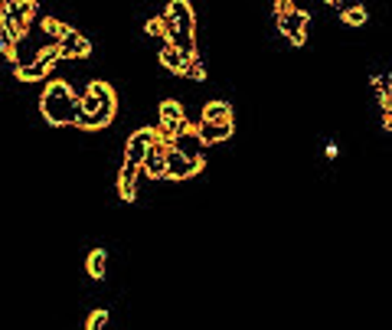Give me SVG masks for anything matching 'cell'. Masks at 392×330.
<instances>
[{"mask_svg": "<svg viewBox=\"0 0 392 330\" xmlns=\"http://www.w3.org/2000/svg\"><path fill=\"white\" fill-rule=\"evenodd\" d=\"M40 115L46 125L53 128H63V125H72L75 118V95L69 82H49L46 92L40 95Z\"/></svg>", "mask_w": 392, "mask_h": 330, "instance_id": "6da1fadb", "label": "cell"}, {"mask_svg": "<svg viewBox=\"0 0 392 330\" xmlns=\"http://www.w3.org/2000/svg\"><path fill=\"white\" fill-rule=\"evenodd\" d=\"M275 17H278V30L288 36V43L291 46H304L308 43V20L311 13L301 10L297 3L291 0H278L275 3Z\"/></svg>", "mask_w": 392, "mask_h": 330, "instance_id": "7a4b0ae2", "label": "cell"}, {"mask_svg": "<svg viewBox=\"0 0 392 330\" xmlns=\"http://www.w3.org/2000/svg\"><path fill=\"white\" fill-rule=\"evenodd\" d=\"M33 17H36V3L33 0H7V10L0 17V26L20 43L23 36H26V30H30Z\"/></svg>", "mask_w": 392, "mask_h": 330, "instance_id": "3957f363", "label": "cell"}, {"mask_svg": "<svg viewBox=\"0 0 392 330\" xmlns=\"http://www.w3.org/2000/svg\"><path fill=\"white\" fill-rule=\"evenodd\" d=\"M56 63H59V49L46 43L33 63H23L20 69H13V72H17V79H20V82H40V79H46V75H49V69H53Z\"/></svg>", "mask_w": 392, "mask_h": 330, "instance_id": "277c9868", "label": "cell"}, {"mask_svg": "<svg viewBox=\"0 0 392 330\" xmlns=\"http://www.w3.org/2000/svg\"><path fill=\"white\" fill-rule=\"evenodd\" d=\"M206 167V160L200 157H187V154H180L177 148L167 150V173H164V180H190V177H196V173Z\"/></svg>", "mask_w": 392, "mask_h": 330, "instance_id": "5b68a950", "label": "cell"}, {"mask_svg": "<svg viewBox=\"0 0 392 330\" xmlns=\"http://www.w3.org/2000/svg\"><path fill=\"white\" fill-rule=\"evenodd\" d=\"M167 150H170V144L154 141L148 148V154H144V160H141V173L150 177V180H164V173H167Z\"/></svg>", "mask_w": 392, "mask_h": 330, "instance_id": "8992f818", "label": "cell"}, {"mask_svg": "<svg viewBox=\"0 0 392 330\" xmlns=\"http://www.w3.org/2000/svg\"><path fill=\"white\" fill-rule=\"evenodd\" d=\"M164 13L173 20V26H177V33H180V36L193 40V33H196V17H193V7L187 3V0H170Z\"/></svg>", "mask_w": 392, "mask_h": 330, "instance_id": "52a82bcc", "label": "cell"}, {"mask_svg": "<svg viewBox=\"0 0 392 330\" xmlns=\"http://www.w3.org/2000/svg\"><path fill=\"white\" fill-rule=\"evenodd\" d=\"M56 49H59V59H85V56H92V43L85 40L79 30H65V36L56 43Z\"/></svg>", "mask_w": 392, "mask_h": 330, "instance_id": "ba28073f", "label": "cell"}, {"mask_svg": "<svg viewBox=\"0 0 392 330\" xmlns=\"http://www.w3.org/2000/svg\"><path fill=\"white\" fill-rule=\"evenodd\" d=\"M157 141V131L154 128H141V131H134L131 138H127V144H125V160H131V164H138L141 167V160H144V154H148V148Z\"/></svg>", "mask_w": 392, "mask_h": 330, "instance_id": "9c48e42d", "label": "cell"}, {"mask_svg": "<svg viewBox=\"0 0 392 330\" xmlns=\"http://www.w3.org/2000/svg\"><path fill=\"white\" fill-rule=\"evenodd\" d=\"M138 180H141V167L138 164H131V160H125L121 171H118V196H121L125 203L138 200Z\"/></svg>", "mask_w": 392, "mask_h": 330, "instance_id": "30bf717a", "label": "cell"}, {"mask_svg": "<svg viewBox=\"0 0 392 330\" xmlns=\"http://www.w3.org/2000/svg\"><path fill=\"white\" fill-rule=\"evenodd\" d=\"M233 131H235V125L229 121V125H196V144H203V148H212V144H223V141H229L233 138Z\"/></svg>", "mask_w": 392, "mask_h": 330, "instance_id": "8fae6325", "label": "cell"}, {"mask_svg": "<svg viewBox=\"0 0 392 330\" xmlns=\"http://www.w3.org/2000/svg\"><path fill=\"white\" fill-rule=\"evenodd\" d=\"M203 125H229L233 121V105L226 98H216V102H206L200 115Z\"/></svg>", "mask_w": 392, "mask_h": 330, "instance_id": "7c38bea8", "label": "cell"}, {"mask_svg": "<svg viewBox=\"0 0 392 330\" xmlns=\"http://www.w3.org/2000/svg\"><path fill=\"white\" fill-rule=\"evenodd\" d=\"M327 7H334V10L340 13V20L347 23V26H363V23L370 20V17H366V7H360V3H340V0H327Z\"/></svg>", "mask_w": 392, "mask_h": 330, "instance_id": "4fadbf2b", "label": "cell"}, {"mask_svg": "<svg viewBox=\"0 0 392 330\" xmlns=\"http://www.w3.org/2000/svg\"><path fill=\"white\" fill-rule=\"evenodd\" d=\"M85 272H88V278H95V281H102L108 272V252L105 249H92L88 252V258H85Z\"/></svg>", "mask_w": 392, "mask_h": 330, "instance_id": "5bb4252c", "label": "cell"}, {"mask_svg": "<svg viewBox=\"0 0 392 330\" xmlns=\"http://www.w3.org/2000/svg\"><path fill=\"white\" fill-rule=\"evenodd\" d=\"M157 59H160V65H164V69H170V72H173V75L180 72L183 56H180V49H173V46H170V43H164V46H160Z\"/></svg>", "mask_w": 392, "mask_h": 330, "instance_id": "9a60e30c", "label": "cell"}, {"mask_svg": "<svg viewBox=\"0 0 392 330\" xmlns=\"http://www.w3.org/2000/svg\"><path fill=\"white\" fill-rule=\"evenodd\" d=\"M177 75H183V79H190V82H203V79H206L203 59H200V56H190V59H183V65H180V72H177Z\"/></svg>", "mask_w": 392, "mask_h": 330, "instance_id": "2e32d148", "label": "cell"}, {"mask_svg": "<svg viewBox=\"0 0 392 330\" xmlns=\"http://www.w3.org/2000/svg\"><path fill=\"white\" fill-rule=\"evenodd\" d=\"M0 53L7 56V59H10V63H13V69L20 65V56H17V40H13L10 33L3 30V26H0Z\"/></svg>", "mask_w": 392, "mask_h": 330, "instance_id": "e0dca14e", "label": "cell"}, {"mask_svg": "<svg viewBox=\"0 0 392 330\" xmlns=\"http://www.w3.org/2000/svg\"><path fill=\"white\" fill-rule=\"evenodd\" d=\"M42 30H46V36H49V46H56V43H59V40L65 36V30H69V26H65L63 20H53V17H46V20H42Z\"/></svg>", "mask_w": 392, "mask_h": 330, "instance_id": "ac0fdd59", "label": "cell"}, {"mask_svg": "<svg viewBox=\"0 0 392 330\" xmlns=\"http://www.w3.org/2000/svg\"><path fill=\"white\" fill-rule=\"evenodd\" d=\"M108 317H111V314H108L105 308L92 311V314H88V320H85V330H105L108 327Z\"/></svg>", "mask_w": 392, "mask_h": 330, "instance_id": "d6986e66", "label": "cell"}, {"mask_svg": "<svg viewBox=\"0 0 392 330\" xmlns=\"http://www.w3.org/2000/svg\"><path fill=\"white\" fill-rule=\"evenodd\" d=\"M144 30H148V36H157V40H164V26H160V17L148 20V26H144ZM164 43H167V40H164Z\"/></svg>", "mask_w": 392, "mask_h": 330, "instance_id": "ffe728a7", "label": "cell"}, {"mask_svg": "<svg viewBox=\"0 0 392 330\" xmlns=\"http://www.w3.org/2000/svg\"><path fill=\"white\" fill-rule=\"evenodd\" d=\"M3 10H7V0H0V17H3Z\"/></svg>", "mask_w": 392, "mask_h": 330, "instance_id": "44dd1931", "label": "cell"}]
</instances>
